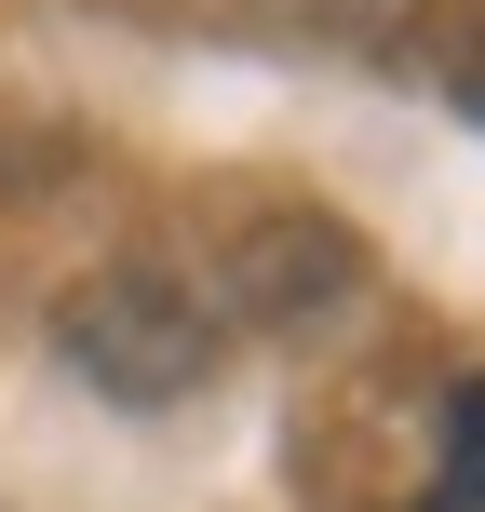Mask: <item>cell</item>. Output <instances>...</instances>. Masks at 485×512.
Masks as SVG:
<instances>
[{
	"label": "cell",
	"mask_w": 485,
	"mask_h": 512,
	"mask_svg": "<svg viewBox=\"0 0 485 512\" xmlns=\"http://www.w3.org/2000/svg\"><path fill=\"white\" fill-rule=\"evenodd\" d=\"M54 351L108 391V405H176L216 378V297L176 270H95L54 297Z\"/></svg>",
	"instance_id": "obj_1"
},
{
	"label": "cell",
	"mask_w": 485,
	"mask_h": 512,
	"mask_svg": "<svg viewBox=\"0 0 485 512\" xmlns=\"http://www.w3.org/2000/svg\"><path fill=\"white\" fill-rule=\"evenodd\" d=\"M418 512H485V378H445V418H432V486Z\"/></svg>",
	"instance_id": "obj_3"
},
{
	"label": "cell",
	"mask_w": 485,
	"mask_h": 512,
	"mask_svg": "<svg viewBox=\"0 0 485 512\" xmlns=\"http://www.w3.org/2000/svg\"><path fill=\"white\" fill-rule=\"evenodd\" d=\"M351 283H364V243L324 216H256L230 243V310H256V324H324Z\"/></svg>",
	"instance_id": "obj_2"
}]
</instances>
